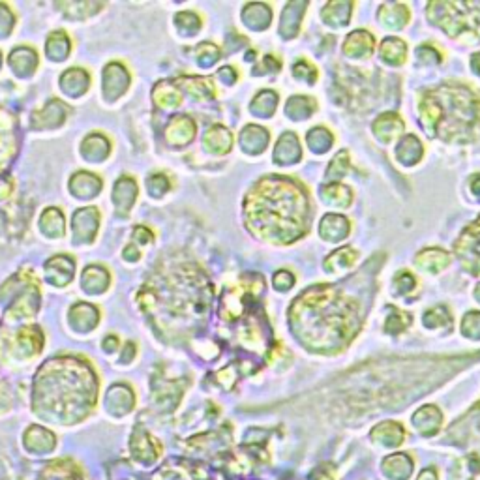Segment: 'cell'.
<instances>
[{"instance_id":"obj_1","label":"cell","mask_w":480,"mask_h":480,"mask_svg":"<svg viewBox=\"0 0 480 480\" xmlns=\"http://www.w3.org/2000/svg\"><path fill=\"white\" fill-rule=\"evenodd\" d=\"M244 220L257 239L274 244L295 242L310 227L308 191L289 177H265L248 191Z\"/></svg>"},{"instance_id":"obj_2","label":"cell","mask_w":480,"mask_h":480,"mask_svg":"<svg viewBox=\"0 0 480 480\" xmlns=\"http://www.w3.org/2000/svg\"><path fill=\"white\" fill-rule=\"evenodd\" d=\"M289 323L306 347L334 351L357 334L358 302L333 285H314L291 304Z\"/></svg>"},{"instance_id":"obj_3","label":"cell","mask_w":480,"mask_h":480,"mask_svg":"<svg viewBox=\"0 0 480 480\" xmlns=\"http://www.w3.org/2000/svg\"><path fill=\"white\" fill-rule=\"evenodd\" d=\"M420 120L428 134L445 141H469L479 122V96L462 85H441L422 94Z\"/></svg>"},{"instance_id":"obj_4","label":"cell","mask_w":480,"mask_h":480,"mask_svg":"<svg viewBox=\"0 0 480 480\" xmlns=\"http://www.w3.org/2000/svg\"><path fill=\"white\" fill-rule=\"evenodd\" d=\"M428 17L449 36L469 34L473 40H480V2H431Z\"/></svg>"},{"instance_id":"obj_5","label":"cell","mask_w":480,"mask_h":480,"mask_svg":"<svg viewBox=\"0 0 480 480\" xmlns=\"http://www.w3.org/2000/svg\"><path fill=\"white\" fill-rule=\"evenodd\" d=\"M456 255L460 257L462 263L467 271L473 274H480V216L479 220L471 223L456 242L454 246Z\"/></svg>"},{"instance_id":"obj_6","label":"cell","mask_w":480,"mask_h":480,"mask_svg":"<svg viewBox=\"0 0 480 480\" xmlns=\"http://www.w3.org/2000/svg\"><path fill=\"white\" fill-rule=\"evenodd\" d=\"M129 75L122 64L111 62L104 72V94L109 99H117L128 88Z\"/></svg>"},{"instance_id":"obj_7","label":"cell","mask_w":480,"mask_h":480,"mask_svg":"<svg viewBox=\"0 0 480 480\" xmlns=\"http://www.w3.org/2000/svg\"><path fill=\"white\" fill-rule=\"evenodd\" d=\"M195 122L190 117H175L167 124L166 137L173 147H184L195 136Z\"/></svg>"},{"instance_id":"obj_8","label":"cell","mask_w":480,"mask_h":480,"mask_svg":"<svg viewBox=\"0 0 480 480\" xmlns=\"http://www.w3.org/2000/svg\"><path fill=\"white\" fill-rule=\"evenodd\" d=\"M374 45H376L374 36L368 31L358 29L347 36L344 43V53L349 58H368L374 53Z\"/></svg>"},{"instance_id":"obj_9","label":"cell","mask_w":480,"mask_h":480,"mask_svg":"<svg viewBox=\"0 0 480 480\" xmlns=\"http://www.w3.org/2000/svg\"><path fill=\"white\" fill-rule=\"evenodd\" d=\"M99 214L96 209H81L74 214V237L81 242H90L98 231Z\"/></svg>"},{"instance_id":"obj_10","label":"cell","mask_w":480,"mask_h":480,"mask_svg":"<svg viewBox=\"0 0 480 480\" xmlns=\"http://www.w3.org/2000/svg\"><path fill=\"white\" fill-rule=\"evenodd\" d=\"M308 4L306 2H289L285 10L282 13V19H280V34H282L285 40H291L298 34V29H301L302 15L306 12Z\"/></svg>"},{"instance_id":"obj_11","label":"cell","mask_w":480,"mask_h":480,"mask_svg":"<svg viewBox=\"0 0 480 480\" xmlns=\"http://www.w3.org/2000/svg\"><path fill=\"white\" fill-rule=\"evenodd\" d=\"M75 261L68 255H56L45 263L47 280L55 285H66L74 278Z\"/></svg>"},{"instance_id":"obj_12","label":"cell","mask_w":480,"mask_h":480,"mask_svg":"<svg viewBox=\"0 0 480 480\" xmlns=\"http://www.w3.org/2000/svg\"><path fill=\"white\" fill-rule=\"evenodd\" d=\"M301 145H298V139H296L295 134H283L276 143V148H274V161L280 163V166H291V163H296L301 160Z\"/></svg>"},{"instance_id":"obj_13","label":"cell","mask_w":480,"mask_h":480,"mask_svg":"<svg viewBox=\"0 0 480 480\" xmlns=\"http://www.w3.org/2000/svg\"><path fill=\"white\" fill-rule=\"evenodd\" d=\"M269 145V131L257 124H248L240 134V147L248 154H261Z\"/></svg>"},{"instance_id":"obj_14","label":"cell","mask_w":480,"mask_h":480,"mask_svg":"<svg viewBox=\"0 0 480 480\" xmlns=\"http://www.w3.org/2000/svg\"><path fill=\"white\" fill-rule=\"evenodd\" d=\"M351 231V225H349V220L339 214H326L323 220H321L319 225V234L326 242H338V240L345 239Z\"/></svg>"},{"instance_id":"obj_15","label":"cell","mask_w":480,"mask_h":480,"mask_svg":"<svg viewBox=\"0 0 480 480\" xmlns=\"http://www.w3.org/2000/svg\"><path fill=\"white\" fill-rule=\"evenodd\" d=\"M203 145L212 154H227L229 150L233 148V136L223 126H212L207 131V136H205Z\"/></svg>"},{"instance_id":"obj_16","label":"cell","mask_w":480,"mask_h":480,"mask_svg":"<svg viewBox=\"0 0 480 480\" xmlns=\"http://www.w3.org/2000/svg\"><path fill=\"white\" fill-rule=\"evenodd\" d=\"M417 266L422 269L426 272H431V274H438L443 269H447L450 263V255L445 250H439V248H428V250H422V252L417 255Z\"/></svg>"},{"instance_id":"obj_17","label":"cell","mask_w":480,"mask_h":480,"mask_svg":"<svg viewBox=\"0 0 480 480\" xmlns=\"http://www.w3.org/2000/svg\"><path fill=\"white\" fill-rule=\"evenodd\" d=\"M271 8L266 6V4H261V2H252V4H248V6L244 8V12H242V21H244V25L250 26L252 31H263V29H266V26L271 25Z\"/></svg>"},{"instance_id":"obj_18","label":"cell","mask_w":480,"mask_h":480,"mask_svg":"<svg viewBox=\"0 0 480 480\" xmlns=\"http://www.w3.org/2000/svg\"><path fill=\"white\" fill-rule=\"evenodd\" d=\"M173 83L182 86L186 93H190L193 98L198 99L212 98L216 94L214 83L209 77H179V79H175Z\"/></svg>"},{"instance_id":"obj_19","label":"cell","mask_w":480,"mask_h":480,"mask_svg":"<svg viewBox=\"0 0 480 480\" xmlns=\"http://www.w3.org/2000/svg\"><path fill=\"white\" fill-rule=\"evenodd\" d=\"M64 117H66V105L53 99L49 105H45L34 115V120H36L34 124L36 128H56L64 122Z\"/></svg>"},{"instance_id":"obj_20","label":"cell","mask_w":480,"mask_h":480,"mask_svg":"<svg viewBox=\"0 0 480 480\" xmlns=\"http://www.w3.org/2000/svg\"><path fill=\"white\" fill-rule=\"evenodd\" d=\"M70 190L81 199L94 198V195L102 190V180H99L96 175L81 171L77 173V175H74V179L70 182Z\"/></svg>"},{"instance_id":"obj_21","label":"cell","mask_w":480,"mask_h":480,"mask_svg":"<svg viewBox=\"0 0 480 480\" xmlns=\"http://www.w3.org/2000/svg\"><path fill=\"white\" fill-rule=\"evenodd\" d=\"M401 131H403V122L396 113H383L381 117L374 122V134L383 141H390V139L401 136Z\"/></svg>"},{"instance_id":"obj_22","label":"cell","mask_w":480,"mask_h":480,"mask_svg":"<svg viewBox=\"0 0 480 480\" xmlns=\"http://www.w3.org/2000/svg\"><path fill=\"white\" fill-rule=\"evenodd\" d=\"M88 85H90V77L81 68L68 70L61 77V86L68 96H81L88 88Z\"/></svg>"},{"instance_id":"obj_23","label":"cell","mask_w":480,"mask_h":480,"mask_svg":"<svg viewBox=\"0 0 480 480\" xmlns=\"http://www.w3.org/2000/svg\"><path fill=\"white\" fill-rule=\"evenodd\" d=\"M396 158L403 166H415L422 158V145L415 136H403L396 147Z\"/></svg>"},{"instance_id":"obj_24","label":"cell","mask_w":480,"mask_h":480,"mask_svg":"<svg viewBox=\"0 0 480 480\" xmlns=\"http://www.w3.org/2000/svg\"><path fill=\"white\" fill-rule=\"evenodd\" d=\"M137 198V184L134 179H128L124 177L115 184V190H113V201L117 205L118 209L122 212H128L131 209V205L136 203Z\"/></svg>"},{"instance_id":"obj_25","label":"cell","mask_w":480,"mask_h":480,"mask_svg":"<svg viewBox=\"0 0 480 480\" xmlns=\"http://www.w3.org/2000/svg\"><path fill=\"white\" fill-rule=\"evenodd\" d=\"M70 321L79 330H90L98 323V310L88 302H77L70 312Z\"/></svg>"},{"instance_id":"obj_26","label":"cell","mask_w":480,"mask_h":480,"mask_svg":"<svg viewBox=\"0 0 480 480\" xmlns=\"http://www.w3.org/2000/svg\"><path fill=\"white\" fill-rule=\"evenodd\" d=\"M379 21L387 29H401V26L407 25L409 21V10H407L403 4H383L381 10H379Z\"/></svg>"},{"instance_id":"obj_27","label":"cell","mask_w":480,"mask_h":480,"mask_svg":"<svg viewBox=\"0 0 480 480\" xmlns=\"http://www.w3.org/2000/svg\"><path fill=\"white\" fill-rule=\"evenodd\" d=\"M353 12L351 2H328L325 8H323V19H325L326 25L330 26H344L349 23Z\"/></svg>"},{"instance_id":"obj_28","label":"cell","mask_w":480,"mask_h":480,"mask_svg":"<svg viewBox=\"0 0 480 480\" xmlns=\"http://www.w3.org/2000/svg\"><path fill=\"white\" fill-rule=\"evenodd\" d=\"M321 199L325 203L333 205V207H349L353 201L351 190L342 182H334V184H325L321 188Z\"/></svg>"},{"instance_id":"obj_29","label":"cell","mask_w":480,"mask_h":480,"mask_svg":"<svg viewBox=\"0 0 480 480\" xmlns=\"http://www.w3.org/2000/svg\"><path fill=\"white\" fill-rule=\"evenodd\" d=\"M38 64L36 53L31 47H17L10 55V66L19 75H31Z\"/></svg>"},{"instance_id":"obj_30","label":"cell","mask_w":480,"mask_h":480,"mask_svg":"<svg viewBox=\"0 0 480 480\" xmlns=\"http://www.w3.org/2000/svg\"><path fill=\"white\" fill-rule=\"evenodd\" d=\"M152 98H154V102L160 105V107H167V109L179 107V105L182 104V94H180L179 88L175 86V83H169V81H161V83L156 85Z\"/></svg>"},{"instance_id":"obj_31","label":"cell","mask_w":480,"mask_h":480,"mask_svg":"<svg viewBox=\"0 0 480 480\" xmlns=\"http://www.w3.org/2000/svg\"><path fill=\"white\" fill-rule=\"evenodd\" d=\"M381 58L390 66H400L403 64L407 58V47L406 43L398 40V38H387L385 42L381 43Z\"/></svg>"},{"instance_id":"obj_32","label":"cell","mask_w":480,"mask_h":480,"mask_svg":"<svg viewBox=\"0 0 480 480\" xmlns=\"http://www.w3.org/2000/svg\"><path fill=\"white\" fill-rule=\"evenodd\" d=\"M109 285V274L102 266H86L83 272V289L86 293H104Z\"/></svg>"},{"instance_id":"obj_33","label":"cell","mask_w":480,"mask_h":480,"mask_svg":"<svg viewBox=\"0 0 480 480\" xmlns=\"http://www.w3.org/2000/svg\"><path fill=\"white\" fill-rule=\"evenodd\" d=\"M357 259V252L349 246H344L336 250L334 253H330L328 257L325 259V269L328 272H342L349 271Z\"/></svg>"},{"instance_id":"obj_34","label":"cell","mask_w":480,"mask_h":480,"mask_svg":"<svg viewBox=\"0 0 480 480\" xmlns=\"http://www.w3.org/2000/svg\"><path fill=\"white\" fill-rule=\"evenodd\" d=\"M81 150H83V156H85L86 160H105V156L109 154V141L104 136L94 134V136L86 137L85 141H83Z\"/></svg>"},{"instance_id":"obj_35","label":"cell","mask_w":480,"mask_h":480,"mask_svg":"<svg viewBox=\"0 0 480 480\" xmlns=\"http://www.w3.org/2000/svg\"><path fill=\"white\" fill-rule=\"evenodd\" d=\"M317 109V105L308 96H293L285 105V115L295 120H304Z\"/></svg>"},{"instance_id":"obj_36","label":"cell","mask_w":480,"mask_h":480,"mask_svg":"<svg viewBox=\"0 0 480 480\" xmlns=\"http://www.w3.org/2000/svg\"><path fill=\"white\" fill-rule=\"evenodd\" d=\"M40 225H42V231L47 237H53V239L62 237L64 234V216H62L61 210L47 209L42 214Z\"/></svg>"},{"instance_id":"obj_37","label":"cell","mask_w":480,"mask_h":480,"mask_svg":"<svg viewBox=\"0 0 480 480\" xmlns=\"http://www.w3.org/2000/svg\"><path fill=\"white\" fill-rule=\"evenodd\" d=\"M278 94L274 90H263L259 93L252 102V111L257 117H272L276 111Z\"/></svg>"},{"instance_id":"obj_38","label":"cell","mask_w":480,"mask_h":480,"mask_svg":"<svg viewBox=\"0 0 480 480\" xmlns=\"http://www.w3.org/2000/svg\"><path fill=\"white\" fill-rule=\"evenodd\" d=\"M306 143H308V147L312 148L314 152L321 154V152H326L328 148L333 147L334 137L328 129L321 128L319 126V128L310 129L308 136H306Z\"/></svg>"},{"instance_id":"obj_39","label":"cell","mask_w":480,"mask_h":480,"mask_svg":"<svg viewBox=\"0 0 480 480\" xmlns=\"http://www.w3.org/2000/svg\"><path fill=\"white\" fill-rule=\"evenodd\" d=\"M47 55L51 56V58H55V61H62V58H66L70 53V40L68 36L64 34V32H53L49 36V40H47Z\"/></svg>"},{"instance_id":"obj_40","label":"cell","mask_w":480,"mask_h":480,"mask_svg":"<svg viewBox=\"0 0 480 480\" xmlns=\"http://www.w3.org/2000/svg\"><path fill=\"white\" fill-rule=\"evenodd\" d=\"M349 171V152L347 150H342L328 166V171H326V184H334V182H339L344 179L345 173Z\"/></svg>"},{"instance_id":"obj_41","label":"cell","mask_w":480,"mask_h":480,"mask_svg":"<svg viewBox=\"0 0 480 480\" xmlns=\"http://www.w3.org/2000/svg\"><path fill=\"white\" fill-rule=\"evenodd\" d=\"M411 325V317L409 314H403L400 310L388 308L387 323H385V330L387 333H401L406 326Z\"/></svg>"},{"instance_id":"obj_42","label":"cell","mask_w":480,"mask_h":480,"mask_svg":"<svg viewBox=\"0 0 480 480\" xmlns=\"http://www.w3.org/2000/svg\"><path fill=\"white\" fill-rule=\"evenodd\" d=\"M424 325L430 328H439V326H450L452 325V317H450L449 310L445 306H435L430 312H426L424 315Z\"/></svg>"},{"instance_id":"obj_43","label":"cell","mask_w":480,"mask_h":480,"mask_svg":"<svg viewBox=\"0 0 480 480\" xmlns=\"http://www.w3.org/2000/svg\"><path fill=\"white\" fill-rule=\"evenodd\" d=\"M195 55H198V61L201 66H212L218 58H220V49L212 45V43H199V47L195 49Z\"/></svg>"},{"instance_id":"obj_44","label":"cell","mask_w":480,"mask_h":480,"mask_svg":"<svg viewBox=\"0 0 480 480\" xmlns=\"http://www.w3.org/2000/svg\"><path fill=\"white\" fill-rule=\"evenodd\" d=\"M175 23H177L180 31L188 32V34H195L199 31V26H201V19L195 13L182 12L175 17Z\"/></svg>"},{"instance_id":"obj_45","label":"cell","mask_w":480,"mask_h":480,"mask_svg":"<svg viewBox=\"0 0 480 480\" xmlns=\"http://www.w3.org/2000/svg\"><path fill=\"white\" fill-rule=\"evenodd\" d=\"M462 333L467 338L480 339V312H469L462 321Z\"/></svg>"},{"instance_id":"obj_46","label":"cell","mask_w":480,"mask_h":480,"mask_svg":"<svg viewBox=\"0 0 480 480\" xmlns=\"http://www.w3.org/2000/svg\"><path fill=\"white\" fill-rule=\"evenodd\" d=\"M169 180H167L166 175H161V173H156V175H152L150 179L147 180V188L148 191L154 195V198H160V195H163L167 190H169Z\"/></svg>"},{"instance_id":"obj_47","label":"cell","mask_w":480,"mask_h":480,"mask_svg":"<svg viewBox=\"0 0 480 480\" xmlns=\"http://www.w3.org/2000/svg\"><path fill=\"white\" fill-rule=\"evenodd\" d=\"M415 283H417V280H415V276H413L411 272H398L394 276V285H396V293L398 295H407L409 291L415 289Z\"/></svg>"},{"instance_id":"obj_48","label":"cell","mask_w":480,"mask_h":480,"mask_svg":"<svg viewBox=\"0 0 480 480\" xmlns=\"http://www.w3.org/2000/svg\"><path fill=\"white\" fill-rule=\"evenodd\" d=\"M293 74H295L298 79L308 81V83H314V81L317 79V70L306 61L296 62L295 66H293Z\"/></svg>"},{"instance_id":"obj_49","label":"cell","mask_w":480,"mask_h":480,"mask_svg":"<svg viewBox=\"0 0 480 480\" xmlns=\"http://www.w3.org/2000/svg\"><path fill=\"white\" fill-rule=\"evenodd\" d=\"M293 283H295V276L289 271H280L278 274H274V287L278 291L291 289Z\"/></svg>"},{"instance_id":"obj_50","label":"cell","mask_w":480,"mask_h":480,"mask_svg":"<svg viewBox=\"0 0 480 480\" xmlns=\"http://www.w3.org/2000/svg\"><path fill=\"white\" fill-rule=\"evenodd\" d=\"M13 26V13L8 10L6 4H0V36L10 34Z\"/></svg>"},{"instance_id":"obj_51","label":"cell","mask_w":480,"mask_h":480,"mask_svg":"<svg viewBox=\"0 0 480 480\" xmlns=\"http://www.w3.org/2000/svg\"><path fill=\"white\" fill-rule=\"evenodd\" d=\"M280 61H276V58H272V56H266V58H263V62H259L257 66L253 68V74H269V72H278L280 70Z\"/></svg>"},{"instance_id":"obj_52","label":"cell","mask_w":480,"mask_h":480,"mask_svg":"<svg viewBox=\"0 0 480 480\" xmlns=\"http://www.w3.org/2000/svg\"><path fill=\"white\" fill-rule=\"evenodd\" d=\"M417 55H419L420 61H424V62H435V64H438V62L441 61V55H439L438 51L433 49V47H419Z\"/></svg>"},{"instance_id":"obj_53","label":"cell","mask_w":480,"mask_h":480,"mask_svg":"<svg viewBox=\"0 0 480 480\" xmlns=\"http://www.w3.org/2000/svg\"><path fill=\"white\" fill-rule=\"evenodd\" d=\"M218 75H220V79H223L227 85H233L234 81H237V72H234L231 66H225V68H222L220 72H218Z\"/></svg>"},{"instance_id":"obj_54","label":"cell","mask_w":480,"mask_h":480,"mask_svg":"<svg viewBox=\"0 0 480 480\" xmlns=\"http://www.w3.org/2000/svg\"><path fill=\"white\" fill-rule=\"evenodd\" d=\"M134 237H136L141 244H147V242L152 240V233H150L147 227H137L136 231H134Z\"/></svg>"},{"instance_id":"obj_55","label":"cell","mask_w":480,"mask_h":480,"mask_svg":"<svg viewBox=\"0 0 480 480\" xmlns=\"http://www.w3.org/2000/svg\"><path fill=\"white\" fill-rule=\"evenodd\" d=\"M471 190H473L477 195H480V175H474L473 180H471Z\"/></svg>"},{"instance_id":"obj_56","label":"cell","mask_w":480,"mask_h":480,"mask_svg":"<svg viewBox=\"0 0 480 480\" xmlns=\"http://www.w3.org/2000/svg\"><path fill=\"white\" fill-rule=\"evenodd\" d=\"M471 68H473L474 72L480 75V53L473 55V58H471Z\"/></svg>"},{"instance_id":"obj_57","label":"cell","mask_w":480,"mask_h":480,"mask_svg":"<svg viewBox=\"0 0 480 480\" xmlns=\"http://www.w3.org/2000/svg\"><path fill=\"white\" fill-rule=\"evenodd\" d=\"M474 298H477V301L480 302V283H479V287L474 289Z\"/></svg>"},{"instance_id":"obj_58","label":"cell","mask_w":480,"mask_h":480,"mask_svg":"<svg viewBox=\"0 0 480 480\" xmlns=\"http://www.w3.org/2000/svg\"><path fill=\"white\" fill-rule=\"evenodd\" d=\"M0 64H2V55H0Z\"/></svg>"}]
</instances>
